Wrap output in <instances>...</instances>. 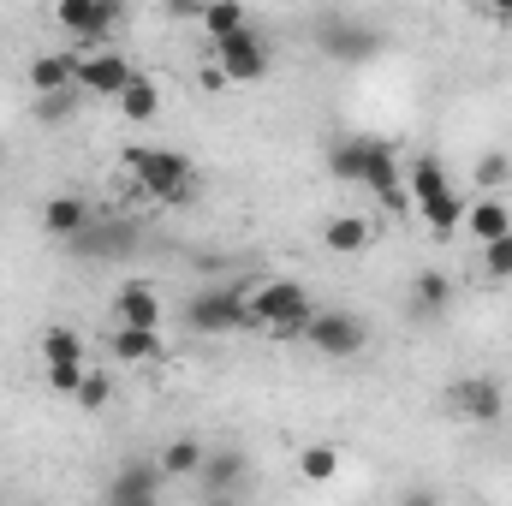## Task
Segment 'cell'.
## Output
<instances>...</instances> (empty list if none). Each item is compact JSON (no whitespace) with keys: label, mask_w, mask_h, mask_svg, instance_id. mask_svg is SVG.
Segmentation results:
<instances>
[{"label":"cell","mask_w":512,"mask_h":506,"mask_svg":"<svg viewBox=\"0 0 512 506\" xmlns=\"http://www.w3.org/2000/svg\"><path fill=\"white\" fill-rule=\"evenodd\" d=\"M239 298H245V334H268L280 346L304 340V328L316 322V304L298 280H245Z\"/></svg>","instance_id":"1"},{"label":"cell","mask_w":512,"mask_h":506,"mask_svg":"<svg viewBox=\"0 0 512 506\" xmlns=\"http://www.w3.org/2000/svg\"><path fill=\"white\" fill-rule=\"evenodd\" d=\"M126 173L137 179V191L155 197V203H191V191H197V167H191L179 149L131 143L126 149Z\"/></svg>","instance_id":"2"},{"label":"cell","mask_w":512,"mask_h":506,"mask_svg":"<svg viewBox=\"0 0 512 506\" xmlns=\"http://www.w3.org/2000/svg\"><path fill=\"white\" fill-rule=\"evenodd\" d=\"M411 209L429 221V233L435 239H453L459 227H465V203H459V191L447 185V167L435 161V155H417L411 161Z\"/></svg>","instance_id":"3"},{"label":"cell","mask_w":512,"mask_h":506,"mask_svg":"<svg viewBox=\"0 0 512 506\" xmlns=\"http://www.w3.org/2000/svg\"><path fill=\"white\" fill-rule=\"evenodd\" d=\"M185 322L191 334H245V298L239 286H209L185 304Z\"/></svg>","instance_id":"4"},{"label":"cell","mask_w":512,"mask_h":506,"mask_svg":"<svg viewBox=\"0 0 512 506\" xmlns=\"http://www.w3.org/2000/svg\"><path fill=\"white\" fill-rule=\"evenodd\" d=\"M364 340H370V328L346 310H316V322L304 328V346H316L322 358H358Z\"/></svg>","instance_id":"5"},{"label":"cell","mask_w":512,"mask_h":506,"mask_svg":"<svg viewBox=\"0 0 512 506\" xmlns=\"http://www.w3.org/2000/svg\"><path fill=\"white\" fill-rule=\"evenodd\" d=\"M209 60L227 72V84H256V78H268V42H262L256 30H239V36H227V42H209Z\"/></svg>","instance_id":"6"},{"label":"cell","mask_w":512,"mask_h":506,"mask_svg":"<svg viewBox=\"0 0 512 506\" xmlns=\"http://www.w3.org/2000/svg\"><path fill=\"white\" fill-rule=\"evenodd\" d=\"M137 78L131 72V60L120 48H96V54H78V84L72 90H84V96H108V102H120L126 96V84Z\"/></svg>","instance_id":"7"},{"label":"cell","mask_w":512,"mask_h":506,"mask_svg":"<svg viewBox=\"0 0 512 506\" xmlns=\"http://www.w3.org/2000/svg\"><path fill=\"white\" fill-rule=\"evenodd\" d=\"M54 18H60V30L66 36H78L90 54L102 48V36L120 24V0H60L54 6Z\"/></svg>","instance_id":"8"},{"label":"cell","mask_w":512,"mask_h":506,"mask_svg":"<svg viewBox=\"0 0 512 506\" xmlns=\"http://www.w3.org/2000/svg\"><path fill=\"white\" fill-rule=\"evenodd\" d=\"M447 405H453L465 423H501L507 393H501V381L495 376H459L453 387H447Z\"/></svg>","instance_id":"9"},{"label":"cell","mask_w":512,"mask_h":506,"mask_svg":"<svg viewBox=\"0 0 512 506\" xmlns=\"http://www.w3.org/2000/svg\"><path fill=\"white\" fill-rule=\"evenodd\" d=\"M114 328H143V334H161V298L149 280H126L114 292Z\"/></svg>","instance_id":"10"},{"label":"cell","mask_w":512,"mask_h":506,"mask_svg":"<svg viewBox=\"0 0 512 506\" xmlns=\"http://www.w3.org/2000/svg\"><path fill=\"white\" fill-rule=\"evenodd\" d=\"M161 465L155 459H131L126 471L108 483V501H161Z\"/></svg>","instance_id":"11"},{"label":"cell","mask_w":512,"mask_h":506,"mask_svg":"<svg viewBox=\"0 0 512 506\" xmlns=\"http://www.w3.org/2000/svg\"><path fill=\"white\" fill-rule=\"evenodd\" d=\"M72 84H78V54H66V48H60V54H42V60L30 66V90H36V96H66Z\"/></svg>","instance_id":"12"},{"label":"cell","mask_w":512,"mask_h":506,"mask_svg":"<svg viewBox=\"0 0 512 506\" xmlns=\"http://www.w3.org/2000/svg\"><path fill=\"white\" fill-rule=\"evenodd\" d=\"M370 143H376V137H346V143H334V149H328V173H334L340 185H364V179H370Z\"/></svg>","instance_id":"13"},{"label":"cell","mask_w":512,"mask_h":506,"mask_svg":"<svg viewBox=\"0 0 512 506\" xmlns=\"http://www.w3.org/2000/svg\"><path fill=\"white\" fill-rule=\"evenodd\" d=\"M203 495H233L239 483H245V453H233V447H221V453H203Z\"/></svg>","instance_id":"14"},{"label":"cell","mask_w":512,"mask_h":506,"mask_svg":"<svg viewBox=\"0 0 512 506\" xmlns=\"http://www.w3.org/2000/svg\"><path fill=\"white\" fill-rule=\"evenodd\" d=\"M84 227H90V209H84L78 197H54V203L42 209V233H48V239H60V245H72Z\"/></svg>","instance_id":"15"},{"label":"cell","mask_w":512,"mask_h":506,"mask_svg":"<svg viewBox=\"0 0 512 506\" xmlns=\"http://www.w3.org/2000/svg\"><path fill=\"white\" fill-rule=\"evenodd\" d=\"M465 227H471V239H483V245H495V239H507L512 233V215L501 197H483V203H471L465 209Z\"/></svg>","instance_id":"16"},{"label":"cell","mask_w":512,"mask_h":506,"mask_svg":"<svg viewBox=\"0 0 512 506\" xmlns=\"http://www.w3.org/2000/svg\"><path fill=\"white\" fill-rule=\"evenodd\" d=\"M322 245L334 256H358L370 245V221H364V215H334V221L322 227Z\"/></svg>","instance_id":"17"},{"label":"cell","mask_w":512,"mask_h":506,"mask_svg":"<svg viewBox=\"0 0 512 506\" xmlns=\"http://www.w3.org/2000/svg\"><path fill=\"white\" fill-rule=\"evenodd\" d=\"M66 251H78V256H120V251H131V227H84Z\"/></svg>","instance_id":"18"},{"label":"cell","mask_w":512,"mask_h":506,"mask_svg":"<svg viewBox=\"0 0 512 506\" xmlns=\"http://www.w3.org/2000/svg\"><path fill=\"white\" fill-rule=\"evenodd\" d=\"M114 364H149L161 358V334H143V328H114Z\"/></svg>","instance_id":"19"},{"label":"cell","mask_w":512,"mask_h":506,"mask_svg":"<svg viewBox=\"0 0 512 506\" xmlns=\"http://www.w3.org/2000/svg\"><path fill=\"white\" fill-rule=\"evenodd\" d=\"M197 24L209 30V42H227V36H239V30H251V18L233 6V0H215V6H203L197 12Z\"/></svg>","instance_id":"20"},{"label":"cell","mask_w":512,"mask_h":506,"mask_svg":"<svg viewBox=\"0 0 512 506\" xmlns=\"http://www.w3.org/2000/svg\"><path fill=\"white\" fill-rule=\"evenodd\" d=\"M120 114H126L131 126H149V120L161 114V90H155L149 78H131L126 96H120Z\"/></svg>","instance_id":"21"},{"label":"cell","mask_w":512,"mask_h":506,"mask_svg":"<svg viewBox=\"0 0 512 506\" xmlns=\"http://www.w3.org/2000/svg\"><path fill=\"white\" fill-rule=\"evenodd\" d=\"M42 364L54 370V364H84V340L72 334V328H48L42 334Z\"/></svg>","instance_id":"22"},{"label":"cell","mask_w":512,"mask_h":506,"mask_svg":"<svg viewBox=\"0 0 512 506\" xmlns=\"http://www.w3.org/2000/svg\"><path fill=\"white\" fill-rule=\"evenodd\" d=\"M155 465H161V477H197L203 471V447L197 441H173Z\"/></svg>","instance_id":"23"},{"label":"cell","mask_w":512,"mask_h":506,"mask_svg":"<svg viewBox=\"0 0 512 506\" xmlns=\"http://www.w3.org/2000/svg\"><path fill=\"white\" fill-rule=\"evenodd\" d=\"M298 477L304 483H334L340 477V453L334 447H304L298 453Z\"/></svg>","instance_id":"24"},{"label":"cell","mask_w":512,"mask_h":506,"mask_svg":"<svg viewBox=\"0 0 512 506\" xmlns=\"http://www.w3.org/2000/svg\"><path fill=\"white\" fill-rule=\"evenodd\" d=\"M447 298H453V286H447V274H435V268H423V274H417V310H423V316H441V310H447Z\"/></svg>","instance_id":"25"},{"label":"cell","mask_w":512,"mask_h":506,"mask_svg":"<svg viewBox=\"0 0 512 506\" xmlns=\"http://www.w3.org/2000/svg\"><path fill=\"white\" fill-rule=\"evenodd\" d=\"M108 399H114V376H108V370H90L84 387H78V405H84V411H102Z\"/></svg>","instance_id":"26"},{"label":"cell","mask_w":512,"mask_h":506,"mask_svg":"<svg viewBox=\"0 0 512 506\" xmlns=\"http://www.w3.org/2000/svg\"><path fill=\"white\" fill-rule=\"evenodd\" d=\"M72 108H78V96H72V90H66V96H42V102H36V120H42V126H66V120H72Z\"/></svg>","instance_id":"27"},{"label":"cell","mask_w":512,"mask_h":506,"mask_svg":"<svg viewBox=\"0 0 512 506\" xmlns=\"http://www.w3.org/2000/svg\"><path fill=\"white\" fill-rule=\"evenodd\" d=\"M483 268H489V280H512V233L483 245Z\"/></svg>","instance_id":"28"},{"label":"cell","mask_w":512,"mask_h":506,"mask_svg":"<svg viewBox=\"0 0 512 506\" xmlns=\"http://www.w3.org/2000/svg\"><path fill=\"white\" fill-rule=\"evenodd\" d=\"M84 376H90L84 364H54V370H48V387H54V393H78Z\"/></svg>","instance_id":"29"},{"label":"cell","mask_w":512,"mask_h":506,"mask_svg":"<svg viewBox=\"0 0 512 506\" xmlns=\"http://www.w3.org/2000/svg\"><path fill=\"white\" fill-rule=\"evenodd\" d=\"M501 179H507V155H483V161H477V185H483V191H495Z\"/></svg>","instance_id":"30"},{"label":"cell","mask_w":512,"mask_h":506,"mask_svg":"<svg viewBox=\"0 0 512 506\" xmlns=\"http://www.w3.org/2000/svg\"><path fill=\"white\" fill-rule=\"evenodd\" d=\"M197 84H203V90L215 96V90H227V72H221L215 60H203V72H197Z\"/></svg>","instance_id":"31"},{"label":"cell","mask_w":512,"mask_h":506,"mask_svg":"<svg viewBox=\"0 0 512 506\" xmlns=\"http://www.w3.org/2000/svg\"><path fill=\"white\" fill-rule=\"evenodd\" d=\"M399 506H441V501H435L429 489H411V495H405V501H399Z\"/></svg>","instance_id":"32"},{"label":"cell","mask_w":512,"mask_h":506,"mask_svg":"<svg viewBox=\"0 0 512 506\" xmlns=\"http://www.w3.org/2000/svg\"><path fill=\"white\" fill-rule=\"evenodd\" d=\"M203 506H233V495H203Z\"/></svg>","instance_id":"33"},{"label":"cell","mask_w":512,"mask_h":506,"mask_svg":"<svg viewBox=\"0 0 512 506\" xmlns=\"http://www.w3.org/2000/svg\"><path fill=\"white\" fill-rule=\"evenodd\" d=\"M102 506H161V501H102Z\"/></svg>","instance_id":"34"}]
</instances>
